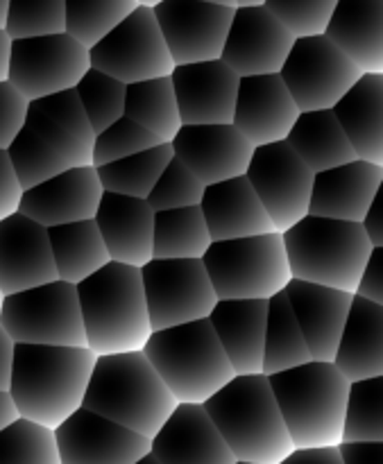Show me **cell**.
I'll return each instance as SVG.
<instances>
[{"mask_svg":"<svg viewBox=\"0 0 383 464\" xmlns=\"http://www.w3.org/2000/svg\"><path fill=\"white\" fill-rule=\"evenodd\" d=\"M48 238L59 281L80 285L82 281L112 263L103 236H100L93 220L53 227V229H48Z\"/></svg>","mask_w":383,"mask_h":464,"instance_id":"d6a6232c","label":"cell"},{"mask_svg":"<svg viewBox=\"0 0 383 464\" xmlns=\"http://www.w3.org/2000/svg\"><path fill=\"white\" fill-rule=\"evenodd\" d=\"M66 0H9L5 32L9 39H32L64 32Z\"/></svg>","mask_w":383,"mask_h":464,"instance_id":"7bdbcfd3","label":"cell"},{"mask_svg":"<svg viewBox=\"0 0 383 464\" xmlns=\"http://www.w3.org/2000/svg\"><path fill=\"white\" fill-rule=\"evenodd\" d=\"M211 243L213 240L209 236L207 222H204L200 207L154 213L152 258H162V261H180V258L202 261Z\"/></svg>","mask_w":383,"mask_h":464,"instance_id":"836d02e7","label":"cell"},{"mask_svg":"<svg viewBox=\"0 0 383 464\" xmlns=\"http://www.w3.org/2000/svg\"><path fill=\"white\" fill-rule=\"evenodd\" d=\"M7 9L9 0H0V30H5V23H7Z\"/></svg>","mask_w":383,"mask_h":464,"instance_id":"6f0895ef","label":"cell"},{"mask_svg":"<svg viewBox=\"0 0 383 464\" xmlns=\"http://www.w3.org/2000/svg\"><path fill=\"white\" fill-rule=\"evenodd\" d=\"M325 36L358 71L383 75V0H339Z\"/></svg>","mask_w":383,"mask_h":464,"instance_id":"f1b7e54d","label":"cell"},{"mask_svg":"<svg viewBox=\"0 0 383 464\" xmlns=\"http://www.w3.org/2000/svg\"><path fill=\"white\" fill-rule=\"evenodd\" d=\"M82 408L152 440L177 401L143 352H132L95 358Z\"/></svg>","mask_w":383,"mask_h":464,"instance_id":"7a4b0ae2","label":"cell"},{"mask_svg":"<svg viewBox=\"0 0 383 464\" xmlns=\"http://www.w3.org/2000/svg\"><path fill=\"white\" fill-rule=\"evenodd\" d=\"M277 408L295 449H336L343 444L349 381L334 362H307L268 376Z\"/></svg>","mask_w":383,"mask_h":464,"instance_id":"5b68a950","label":"cell"},{"mask_svg":"<svg viewBox=\"0 0 383 464\" xmlns=\"http://www.w3.org/2000/svg\"><path fill=\"white\" fill-rule=\"evenodd\" d=\"M200 3H211V5H222V7L236 9V0H200Z\"/></svg>","mask_w":383,"mask_h":464,"instance_id":"680465c9","label":"cell"},{"mask_svg":"<svg viewBox=\"0 0 383 464\" xmlns=\"http://www.w3.org/2000/svg\"><path fill=\"white\" fill-rule=\"evenodd\" d=\"M207 186L180 161V159L172 157V161L168 163L166 170L162 172V177L157 179L154 188L150 190L148 199L154 213L159 211H175V208H186V207H200L202 202V195Z\"/></svg>","mask_w":383,"mask_h":464,"instance_id":"ee69618b","label":"cell"},{"mask_svg":"<svg viewBox=\"0 0 383 464\" xmlns=\"http://www.w3.org/2000/svg\"><path fill=\"white\" fill-rule=\"evenodd\" d=\"M331 111L354 154L372 166H383V75L363 72Z\"/></svg>","mask_w":383,"mask_h":464,"instance_id":"4dcf8cb0","label":"cell"},{"mask_svg":"<svg viewBox=\"0 0 383 464\" xmlns=\"http://www.w3.org/2000/svg\"><path fill=\"white\" fill-rule=\"evenodd\" d=\"M93 222L112 263L141 270L152 261L154 211L145 199L103 193Z\"/></svg>","mask_w":383,"mask_h":464,"instance_id":"d4e9b609","label":"cell"},{"mask_svg":"<svg viewBox=\"0 0 383 464\" xmlns=\"http://www.w3.org/2000/svg\"><path fill=\"white\" fill-rule=\"evenodd\" d=\"M202 408L236 462L280 464L295 451L268 376H234Z\"/></svg>","mask_w":383,"mask_h":464,"instance_id":"3957f363","label":"cell"},{"mask_svg":"<svg viewBox=\"0 0 383 464\" xmlns=\"http://www.w3.org/2000/svg\"><path fill=\"white\" fill-rule=\"evenodd\" d=\"M136 464H159L157 460H154V458L152 456H150V453H148V456H145V458H141V460L139 462H136Z\"/></svg>","mask_w":383,"mask_h":464,"instance_id":"6125c7cd","label":"cell"},{"mask_svg":"<svg viewBox=\"0 0 383 464\" xmlns=\"http://www.w3.org/2000/svg\"><path fill=\"white\" fill-rule=\"evenodd\" d=\"M295 36L263 5L236 7L221 62L239 77L280 75Z\"/></svg>","mask_w":383,"mask_h":464,"instance_id":"2e32d148","label":"cell"},{"mask_svg":"<svg viewBox=\"0 0 383 464\" xmlns=\"http://www.w3.org/2000/svg\"><path fill=\"white\" fill-rule=\"evenodd\" d=\"M234 464H250V462H234Z\"/></svg>","mask_w":383,"mask_h":464,"instance_id":"e7e4bbea","label":"cell"},{"mask_svg":"<svg viewBox=\"0 0 383 464\" xmlns=\"http://www.w3.org/2000/svg\"><path fill=\"white\" fill-rule=\"evenodd\" d=\"M363 72L325 34L295 39L280 77L304 111H329Z\"/></svg>","mask_w":383,"mask_h":464,"instance_id":"8fae6325","label":"cell"},{"mask_svg":"<svg viewBox=\"0 0 383 464\" xmlns=\"http://www.w3.org/2000/svg\"><path fill=\"white\" fill-rule=\"evenodd\" d=\"M172 154L204 186L245 177L254 145L234 125L182 127L171 140Z\"/></svg>","mask_w":383,"mask_h":464,"instance_id":"d6986e66","label":"cell"},{"mask_svg":"<svg viewBox=\"0 0 383 464\" xmlns=\"http://www.w3.org/2000/svg\"><path fill=\"white\" fill-rule=\"evenodd\" d=\"M218 302L222 299H261L284 293L293 281L284 238L272 231L252 238L211 243L202 258Z\"/></svg>","mask_w":383,"mask_h":464,"instance_id":"ba28073f","label":"cell"},{"mask_svg":"<svg viewBox=\"0 0 383 464\" xmlns=\"http://www.w3.org/2000/svg\"><path fill=\"white\" fill-rule=\"evenodd\" d=\"M361 227L372 247H383V186L370 202V207H368Z\"/></svg>","mask_w":383,"mask_h":464,"instance_id":"816d5d0a","label":"cell"},{"mask_svg":"<svg viewBox=\"0 0 383 464\" xmlns=\"http://www.w3.org/2000/svg\"><path fill=\"white\" fill-rule=\"evenodd\" d=\"M143 356L177 403L202 406L236 376L209 320L154 331Z\"/></svg>","mask_w":383,"mask_h":464,"instance_id":"8992f818","label":"cell"},{"mask_svg":"<svg viewBox=\"0 0 383 464\" xmlns=\"http://www.w3.org/2000/svg\"><path fill=\"white\" fill-rule=\"evenodd\" d=\"M103 184L93 166L68 168L62 175L27 188L23 193L18 213L36 225L53 227L71 225V222L93 220L103 199Z\"/></svg>","mask_w":383,"mask_h":464,"instance_id":"ffe728a7","label":"cell"},{"mask_svg":"<svg viewBox=\"0 0 383 464\" xmlns=\"http://www.w3.org/2000/svg\"><path fill=\"white\" fill-rule=\"evenodd\" d=\"M357 297L368 299L372 304L383 306V247L372 249L366 267L361 272V279L357 285Z\"/></svg>","mask_w":383,"mask_h":464,"instance_id":"681fc988","label":"cell"},{"mask_svg":"<svg viewBox=\"0 0 383 464\" xmlns=\"http://www.w3.org/2000/svg\"><path fill=\"white\" fill-rule=\"evenodd\" d=\"M16 420H18V412H16V406H14L12 397H9V392H0V430L7 429V426L14 424Z\"/></svg>","mask_w":383,"mask_h":464,"instance_id":"11a10c76","label":"cell"},{"mask_svg":"<svg viewBox=\"0 0 383 464\" xmlns=\"http://www.w3.org/2000/svg\"><path fill=\"white\" fill-rule=\"evenodd\" d=\"M95 353L86 347H14L9 397L21 420L54 430L84 406Z\"/></svg>","mask_w":383,"mask_h":464,"instance_id":"6da1fadb","label":"cell"},{"mask_svg":"<svg viewBox=\"0 0 383 464\" xmlns=\"http://www.w3.org/2000/svg\"><path fill=\"white\" fill-rule=\"evenodd\" d=\"M75 93L89 118L93 134H100L125 116L127 86L95 68H89L84 72L80 84L75 86Z\"/></svg>","mask_w":383,"mask_h":464,"instance_id":"60d3db41","label":"cell"},{"mask_svg":"<svg viewBox=\"0 0 383 464\" xmlns=\"http://www.w3.org/2000/svg\"><path fill=\"white\" fill-rule=\"evenodd\" d=\"M284 293L307 340L311 361H334L354 295L298 279L290 281Z\"/></svg>","mask_w":383,"mask_h":464,"instance_id":"cb8c5ba5","label":"cell"},{"mask_svg":"<svg viewBox=\"0 0 383 464\" xmlns=\"http://www.w3.org/2000/svg\"><path fill=\"white\" fill-rule=\"evenodd\" d=\"M7 154L23 190L34 188V186L44 184V181L53 179V177L62 175L64 170L73 168L71 161L64 154H59L30 125H23L14 143L7 148Z\"/></svg>","mask_w":383,"mask_h":464,"instance_id":"f35d334b","label":"cell"},{"mask_svg":"<svg viewBox=\"0 0 383 464\" xmlns=\"http://www.w3.org/2000/svg\"><path fill=\"white\" fill-rule=\"evenodd\" d=\"M339 0H266L263 7L295 36L325 34Z\"/></svg>","mask_w":383,"mask_h":464,"instance_id":"bcb514c9","label":"cell"},{"mask_svg":"<svg viewBox=\"0 0 383 464\" xmlns=\"http://www.w3.org/2000/svg\"><path fill=\"white\" fill-rule=\"evenodd\" d=\"M139 5H143V7H157L159 3H163V0H136Z\"/></svg>","mask_w":383,"mask_h":464,"instance_id":"94428289","label":"cell"},{"mask_svg":"<svg viewBox=\"0 0 383 464\" xmlns=\"http://www.w3.org/2000/svg\"><path fill=\"white\" fill-rule=\"evenodd\" d=\"M57 281L48 229L30 218L16 216L0 222V293H23Z\"/></svg>","mask_w":383,"mask_h":464,"instance_id":"44dd1931","label":"cell"},{"mask_svg":"<svg viewBox=\"0 0 383 464\" xmlns=\"http://www.w3.org/2000/svg\"><path fill=\"white\" fill-rule=\"evenodd\" d=\"M268 302L222 299L213 306L209 324L236 376L261 374Z\"/></svg>","mask_w":383,"mask_h":464,"instance_id":"4316f807","label":"cell"},{"mask_svg":"<svg viewBox=\"0 0 383 464\" xmlns=\"http://www.w3.org/2000/svg\"><path fill=\"white\" fill-rule=\"evenodd\" d=\"M23 193L25 190H23L16 170L9 161L7 150H0V222L16 216L18 208H21Z\"/></svg>","mask_w":383,"mask_h":464,"instance_id":"c3c4849f","label":"cell"},{"mask_svg":"<svg viewBox=\"0 0 383 464\" xmlns=\"http://www.w3.org/2000/svg\"><path fill=\"white\" fill-rule=\"evenodd\" d=\"M77 288L86 349L95 356L143 352L152 335L141 270L109 263Z\"/></svg>","mask_w":383,"mask_h":464,"instance_id":"277c9868","label":"cell"},{"mask_svg":"<svg viewBox=\"0 0 383 464\" xmlns=\"http://www.w3.org/2000/svg\"><path fill=\"white\" fill-rule=\"evenodd\" d=\"M9 54H12V39L5 30H0V82H7Z\"/></svg>","mask_w":383,"mask_h":464,"instance_id":"9f6ffc18","label":"cell"},{"mask_svg":"<svg viewBox=\"0 0 383 464\" xmlns=\"http://www.w3.org/2000/svg\"><path fill=\"white\" fill-rule=\"evenodd\" d=\"M0 464H62L54 433L18 417L0 430Z\"/></svg>","mask_w":383,"mask_h":464,"instance_id":"b9f144b4","label":"cell"},{"mask_svg":"<svg viewBox=\"0 0 383 464\" xmlns=\"http://www.w3.org/2000/svg\"><path fill=\"white\" fill-rule=\"evenodd\" d=\"M62 464H136L150 453V440L80 408L53 430Z\"/></svg>","mask_w":383,"mask_h":464,"instance_id":"e0dca14e","label":"cell"},{"mask_svg":"<svg viewBox=\"0 0 383 464\" xmlns=\"http://www.w3.org/2000/svg\"><path fill=\"white\" fill-rule=\"evenodd\" d=\"M136 7V0H66L64 32L91 50Z\"/></svg>","mask_w":383,"mask_h":464,"instance_id":"74e56055","label":"cell"},{"mask_svg":"<svg viewBox=\"0 0 383 464\" xmlns=\"http://www.w3.org/2000/svg\"><path fill=\"white\" fill-rule=\"evenodd\" d=\"M89 59L91 68L123 82L125 86L171 77L175 71L152 7L143 5H139L121 25L98 41L89 50Z\"/></svg>","mask_w":383,"mask_h":464,"instance_id":"7c38bea8","label":"cell"},{"mask_svg":"<svg viewBox=\"0 0 383 464\" xmlns=\"http://www.w3.org/2000/svg\"><path fill=\"white\" fill-rule=\"evenodd\" d=\"M141 281L152 334L209 320L218 304L204 263L193 258H152L148 266L141 267Z\"/></svg>","mask_w":383,"mask_h":464,"instance_id":"30bf717a","label":"cell"},{"mask_svg":"<svg viewBox=\"0 0 383 464\" xmlns=\"http://www.w3.org/2000/svg\"><path fill=\"white\" fill-rule=\"evenodd\" d=\"M313 172L284 143L254 148L245 179L261 199L277 234H284L309 216L313 190Z\"/></svg>","mask_w":383,"mask_h":464,"instance_id":"5bb4252c","label":"cell"},{"mask_svg":"<svg viewBox=\"0 0 383 464\" xmlns=\"http://www.w3.org/2000/svg\"><path fill=\"white\" fill-rule=\"evenodd\" d=\"M125 118L134 121L163 143H171L182 130L171 77H157V80L136 82L127 86Z\"/></svg>","mask_w":383,"mask_h":464,"instance_id":"d590c367","label":"cell"},{"mask_svg":"<svg viewBox=\"0 0 383 464\" xmlns=\"http://www.w3.org/2000/svg\"><path fill=\"white\" fill-rule=\"evenodd\" d=\"M331 362L349 383L383 376V306L354 295Z\"/></svg>","mask_w":383,"mask_h":464,"instance_id":"f546056e","label":"cell"},{"mask_svg":"<svg viewBox=\"0 0 383 464\" xmlns=\"http://www.w3.org/2000/svg\"><path fill=\"white\" fill-rule=\"evenodd\" d=\"M152 12L175 66L221 59L234 9L200 0H163Z\"/></svg>","mask_w":383,"mask_h":464,"instance_id":"9a60e30c","label":"cell"},{"mask_svg":"<svg viewBox=\"0 0 383 464\" xmlns=\"http://www.w3.org/2000/svg\"><path fill=\"white\" fill-rule=\"evenodd\" d=\"M298 118V104L280 75L241 77L231 125L254 148L284 143Z\"/></svg>","mask_w":383,"mask_h":464,"instance_id":"7402d4cb","label":"cell"},{"mask_svg":"<svg viewBox=\"0 0 383 464\" xmlns=\"http://www.w3.org/2000/svg\"><path fill=\"white\" fill-rule=\"evenodd\" d=\"M311 362L307 340L293 315L286 293L268 299L266 340H263V376L280 374Z\"/></svg>","mask_w":383,"mask_h":464,"instance_id":"e575fe53","label":"cell"},{"mask_svg":"<svg viewBox=\"0 0 383 464\" xmlns=\"http://www.w3.org/2000/svg\"><path fill=\"white\" fill-rule=\"evenodd\" d=\"M171 82L182 127L230 125L234 121L241 77L221 59L175 66Z\"/></svg>","mask_w":383,"mask_h":464,"instance_id":"ac0fdd59","label":"cell"},{"mask_svg":"<svg viewBox=\"0 0 383 464\" xmlns=\"http://www.w3.org/2000/svg\"><path fill=\"white\" fill-rule=\"evenodd\" d=\"M91 68L89 50L66 32L12 41L7 82L27 100L71 91Z\"/></svg>","mask_w":383,"mask_h":464,"instance_id":"4fadbf2b","label":"cell"},{"mask_svg":"<svg viewBox=\"0 0 383 464\" xmlns=\"http://www.w3.org/2000/svg\"><path fill=\"white\" fill-rule=\"evenodd\" d=\"M293 279L357 293L358 279L372 254L366 231L357 222L307 216L281 234Z\"/></svg>","mask_w":383,"mask_h":464,"instance_id":"52a82bcc","label":"cell"},{"mask_svg":"<svg viewBox=\"0 0 383 464\" xmlns=\"http://www.w3.org/2000/svg\"><path fill=\"white\" fill-rule=\"evenodd\" d=\"M14 347L5 329L0 326V392H7L9 390V379H12V362H14Z\"/></svg>","mask_w":383,"mask_h":464,"instance_id":"db71d44e","label":"cell"},{"mask_svg":"<svg viewBox=\"0 0 383 464\" xmlns=\"http://www.w3.org/2000/svg\"><path fill=\"white\" fill-rule=\"evenodd\" d=\"M150 456L159 464L236 462L204 408L193 403H177L175 412L150 440Z\"/></svg>","mask_w":383,"mask_h":464,"instance_id":"603a6c76","label":"cell"},{"mask_svg":"<svg viewBox=\"0 0 383 464\" xmlns=\"http://www.w3.org/2000/svg\"><path fill=\"white\" fill-rule=\"evenodd\" d=\"M172 157H175L172 145L159 143L154 148L143 150V152L121 159V161L95 168V172H98L104 193L148 199L150 190L154 188V184L162 177V172L166 170L168 163L172 161Z\"/></svg>","mask_w":383,"mask_h":464,"instance_id":"8d00e7d4","label":"cell"},{"mask_svg":"<svg viewBox=\"0 0 383 464\" xmlns=\"http://www.w3.org/2000/svg\"><path fill=\"white\" fill-rule=\"evenodd\" d=\"M30 102L9 82H0V150H7L23 130Z\"/></svg>","mask_w":383,"mask_h":464,"instance_id":"7dc6e473","label":"cell"},{"mask_svg":"<svg viewBox=\"0 0 383 464\" xmlns=\"http://www.w3.org/2000/svg\"><path fill=\"white\" fill-rule=\"evenodd\" d=\"M286 145L307 163L313 175L357 161L352 145L334 111H304L286 136Z\"/></svg>","mask_w":383,"mask_h":464,"instance_id":"1f68e13d","label":"cell"},{"mask_svg":"<svg viewBox=\"0 0 383 464\" xmlns=\"http://www.w3.org/2000/svg\"><path fill=\"white\" fill-rule=\"evenodd\" d=\"M339 453L343 464H383V442H343Z\"/></svg>","mask_w":383,"mask_h":464,"instance_id":"f907efd6","label":"cell"},{"mask_svg":"<svg viewBox=\"0 0 383 464\" xmlns=\"http://www.w3.org/2000/svg\"><path fill=\"white\" fill-rule=\"evenodd\" d=\"M0 326L14 344L86 347L77 288L59 279L7 295L0 308Z\"/></svg>","mask_w":383,"mask_h":464,"instance_id":"9c48e42d","label":"cell"},{"mask_svg":"<svg viewBox=\"0 0 383 464\" xmlns=\"http://www.w3.org/2000/svg\"><path fill=\"white\" fill-rule=\"evenodd\" d=\"M3 299H5V295L0 293V308H3Z\"/></svg>","mask_w":383,"mask_h":464,"instance_id":"be15d7a7","label":"cell"},{"mask_svg":"<svg viewBox=\"0 0 383 464\" xmlns=\"http://www.w3.org/2000/svg\"><path fill=\"white\" fill-rule=\"evenodd\" d=\"M159 143H163V140H159L157 136L150 134L148 130H143V127L136 125L134 121L123 116L121 121L109 125L107 130L95 134L91 166L100 168L107 166V163L121 161V159L143 152V150L154 148V145Z\"/></svg>","mask_w":383,"mask_h":464,"instance_id":"f6af8a7d","label":"cell"},{"mask_svg":"<svg viewBox=\"0 0 383 464\" xmlns=\"http://www.w3.org/2000/svg\"><path fill=\"white\" fill-rule=\"evenodd\" d=\"M383 186V166L357 161L313 177L309 216L361 225L368 207Z\"/></svg>","mask_w":383,"mask_h":464,"instance_id":"484cf974","label":"cell"},{"mask_svg":"<svg viewBox=\"0 0 383 464\" xmlns=\"http://www.w3.org/2000/svg\"><path fill=\"white\" fill-rule=\"evenodd\" d=\"M200 211H202L213 243L252 238V236H266L275 231L261 199L257 198L245 177L207 186Z\"/></svg>","mask_w":383,"mask_h":464,"instance_id":"83f0119b","label":"cell"},{"mask_svg":"<svg viewBox=\"0 0 383 464\" xmlns=\"http://www.w3.org/2000/svg\"><path fill=\"white\" fill-rule=\"evenodd\" d=\"M280 464H343L339 447L336 449H295Z\"/></svg>","mask_w":383,"mask_h":464,"instance_id":"f5cc1de1","label":"cell"},{"mask_svg":"<svg viewBox=\"0 0 383 464\" xmlns=\"http://www.w3.org/2000/svg\"><path fill=\"white\" fill-rule=\"evenodd\" d=\"M343 442H383V376L349 383Z\"/></svg>","mask_w":383,"mask_h":464,"instance_id":"ab89813d","label":"cell"},{"mask_svg":"<svg viewBox=\"0 0 383 464\" xmlns=\"http://www.w3.org/2000/svg\"><path fill=\"white\" fill-rule=\"evenodd\" d=\"M266 0H236V7H254V5H263Z\"/></svg>","mask_w":383,"mask_h":464,"instance_id":"91938a15","label":"cell"}]
</instances>
